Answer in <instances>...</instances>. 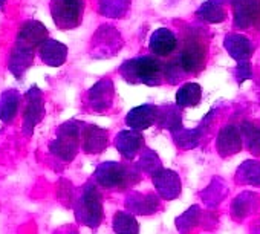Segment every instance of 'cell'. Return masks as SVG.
Here are the masks:
<instances>
[{
  "label": "cell",
  "mask_w": 260,
  "mask_h": 234,
  "mask_svg": "<svg viewBox=\"0 0 260 234\" xmlns=\"http://www.w3.org/2000/svg\"><path fill=\"white\" fill-rule=\"evenodd\" d=\"M176 61L185 74H199L204 71L208 57L210 39L202 29H184L181 32Z\"/></svg>",
  "instance_id": "6da1fadb"
},
{
  "label": "cell",
  "mask_w": 260,
  "mask_h": 234,
  "mask_svg": "<svg viewBox=\"0 0 260 234\" xmlns=\"http://www.w3.org/2000/svg\"><path fill=\"white\" fill-rule=\"evenodd\" d=\"M119 74L134 84L158 86L166 78V61L159 57H140L122 63Z\"/></svg>",
  "instance_id": "7a4b0ae2"
},
{
  "label": "cell",
  "mask_w": 260,
  "mask_h": 234,
  "mask_svg": "<svg viewBox=\"0 0 260 234\" xmlns=\"http://www.w3.org/2000/svg\"><path fill=\"white\" fill-rule=\"evenodd\" d=\"M80 126L81 124L77 121H68L63 126H60L57 137L49 144V152L58 159L71 162L78 153L83 130Z\"/></svg>",
  "instance_id": "3957f363"
},
{
  "label": "cell",
  "mask_w": 260,
  "mask_h": 234,
  "mask_svg": "<svg viewBox=\"0 0 260 234\" xmlns=\"http://www.w3.org/2000/svg\"><path fill=\"white\" fill-rule=\"evenodd\" d=\"M51 17L61 31H71L81 25L84 16V0H51Z\"/></svg>",
  "instance_id": "277c9868"
},
{
  "label": "cell",
  "mask_w": 260,
  "mask_h": 234,
  "mask_svg": "<svg viewBox=\"0 0 260 234\" xmlns=\"http://www.w3.org/2000/svg\"><path fill=\"white\" fill-rule=\"evenodd\" d=\"M75 216L77 220L90 226L96 228L103 220V202L101 194L95 185L87 184L83 188L81 196L75 200Z\"/></svg>",
  "instance_id": "5b68a950"
},
{
  "label": "cell",
  "mask_w": 260,
  "mask_h": 234,
  "mask_svg": "<svg viewBox=\"0 0 260 234\" xmlns=\"http://www.w3.org/2000/svg\"><path fill=\"white\" fill-rule=\"evenodd\" d=\"M96 182L104 188H125L140 181V175L132 167H124L118 162H104L95 172Z\"/></svg>",
  "instance_id": "8992f818"
},
{
  "label": "cell",
  "mask_w": 260,
  "mask_h": 234,
  "mask_svg": "<svg viewBox=\"0 0 260 234\" xmlns=\"http://www.w3.org/2000/svg\"><path fill=\"white\" fill-rule=\"evenodd\" d=\"M45 116V101L42 90L34 86L31 87L25 95L23 103V115H22V130L25 135H31L36 129V126L43 120Z\"/></svg>",
  "instance_id": "52a82bcc"
},
{
  "label": "cell",
  "mask_w": 260,
  "mask_h": 234,
  "mask_svg": "<svg viewBox=\"0 0 260 234\" xmlns=\"http://www.w3.org/2000/svg\"><path fill=\"white\" fill-rule=\"evenodd\" d=\"M49 39L48 28L39 20H25L16 34V48L25 51H39L43 42Z\"/></svg>",
  "instance_id": "ba28073f"
},
{
  "label": "cell",
  "mask_w": 260,
  "mask_h": 234,
  "mask_svg": "<svg viewBox=\"0 0 260 234\" xmlns=\"http://www.w3.org/2000/svg\"><path fill=\"white\" fill-rule=\"evenodd\" d=\"M149 46H150V51L153 52V55L166 60L176 54L178 46H179V39L170 29L161 28L152 34Z\"/></svg>",
  "instance_id": "9c48e42d"
},
{
  "label": "cell",
  "mask_w": 260,
  "mask_h": 234,
  "mask_svg": "<svg viewBox=\"0 0 260 234\" xmlns=\"http://www.w3.org/2000/svg\"><path fill=\"white\" fill-rule=\"evenodd\" d=\"M158 115H159V109L156 106L144 104L130 110L125 118V123L134 130H146L156 123Z\"/></svg>",
  "instance_id": "30bf717a"
},
{
  "label": "cell",
  "mask_w": 260,
  "mask_h": 234,
  "mask_svg": "<svg viewBox=\"0 0 260 234\" xmlns=\"http://www.w3.org/2000/svg\"><path fill=\"white\" fill-rule=\"evenodd\" d=\"M39 57H40V60L46 66H49V68H60L68 60V46L63 45L58 40L48 39L39 48Z\"/></svg>",
  "instance_id": "8fae6325"
},
{
  "label": "cell",
  "mask_w": 260,
  "mask_h": 234,
  "mask_svg": "<svg viewBox=\"0 0 260 234\" xmlns=\"http://www.w3.org/2000/svg\"><path fill=\"white\" fill-rule=\"evenodd\" d=\"M236 22L239 26H255L260 29V0H240L234 5Z\"/></svg>",
  "instance_id": "7c38bea8"
},
{
  "label": "cell",
  "mask_w": 260,
  "mask_h": 234,
  "mask_svg": "<svg viewBox=\"0 0 260 234\" xmlns=\"http://www.w3.org/2000/svg\"><path fill=\"white\" fill-rule=\"evenodd\" d=\"M22 95L16 89H7L0 93V121L11 124L20 112Z\"/></svg>",
  "instance_id": "4fadbf2b"
},
{
  "label": "cell",
  "mask_w": 260,
  "mask_h": 234,
  "mask_svg": "<svg viewBox=\"0 0 260 234\" xmlns=\"http://www.w3.org/2000/svg\"><path fill=\"white\" fill-rule=\"evenodd\" d=\"M153 184L158 190V193L164 199H173L178 197L181 191V182L175 172L172 170H158L153 175Z\"/></svg>",
  "instance_id": "5bb4252c"
},
{
  "label": "cell",
  "mask_w": 260,
  "mask_h": 234,
  "mask_svg": "<svg viewBox=\"0 0 260 234\" xmlns=\"http://www.w3.org/2000/svg\"><path fill=\"white\" fill-rule=\"evenodd\" d=\"M107 130L100 129L96 126H86L81 130V141H83V150L86 153L95 155L101 153L107 147Z\"/></svg>",
  "instance_id": "9a60e30c"
},
{
  "label": "cell",
  "mask_w": 260,
  "mask_h": 234,
  "mask_svg": "<svg viewBox=\"0 0 260 234\" xmlns=\"http://www.w3.org/2000/svg\"><path fill=\"white\" fill-rule=\"evenodd\" d=\"M34 58H36L34 51H25L13 46L8 58V69L17 80H22L25 74L29 71V68L34 64Z\"/></svg>",
  "instance_id": "2e32d148"
},
{
  "label": "cell",
  "mask_w": 260,
  "mask_h": 234,
  "mask_svg": "<svg viewBox=\"0 0 260 234\" xmlns=\"http://www.w3.org/2000/svg\"><path fill=\"white\" fill-rule=\"evenodd\" d=\"M143 143H144V138L140 133V130L132 129V130L121 132L116 137L115 146L124 158L134 159L137 156V153L140 152V149L143 147Z\"/></svg>",
  "instance_id": "e0dca14e"
},
{
  "label": "cell",
  "mask_w": 260,
  "mask_h": 234,
  "mask_svg": "<svg viewBox=\"0 0 260 234\" xmlns=\"http://www.w3.org/2000/svg\"><path fill=\"white\" fill-rule=\"evenodd\" d=\"M113 99V84L109 80H103L96 83L89 92V103L93 110L104 112L110 107Z\"/></svg>",
  "instance_id": "ac0fdd59"
},
{
  "label": "cell",
  "mask_w": 260,
  "mask_h": 234,
  "mask_svg": "<svg viewBox=\"0 0 260 234\" xmlns=\"http://www.w3.org/2000/svg\"><path fill=\"white\" fill-rule=\"evenodd\" d=\"M242 149V140L236 126H226L217 137V150L220 156H230L239 153Z\"/></svg>",
  "instance_id": "d6986e66"
},
{
  "label": "cell",
  "mask_w": 260,
  "mask_h": 234,
  "mask_svg": "<svg viewBox=\"0 0 260 234\" xmlns=\"http://www.w3.org/2000/svg\"><path fill=\"white\" fill-rule=\"evenodd\" d=\"M202 89L198 83H185L176 93V103L181 107H193L201 103Z\"/></svg>",
  "instance_id": "ffe728a7"
},
{
  "label": "cell",
  "mask_w": 260,
  "mask_h": 234,
  "mask_svg": "<svg viewBox=\"0 0 260 234\" xmlns=\"http://www.w3.org/2000/svg\"><path fill=\"white\" fill-rule=\"evenodd\" d=\"M158 197L153 194H135L134 200L128 199L127 207L130 211H134V214H153L158 210Z\"/></svg>",
  "instance_id": "44dd1931"
},
{
  "label": "cell",
  "mask_w": 260,
  "mask_h": 234,
  "mask_svg": "<svg viewBox=\"0 0 260 234\" xmlns=\"http://www.w3.org/2000/svg\"><path fill=\"white\" fill-rule=\"evenodd\" d=\"M113 231L116 234H138L140 223L134 214L118 211L113 217Z\"/></svg>",
  "instance_id": "7402d4cb"
},
{
  "label": "cell",
  "mask_w": 260,
  "mask_h": 234,
  "mask_svg": "<svg viewBox=\"0 0 260 234\" xmlns=\"http://www.w3.org/2000/svg\"><path fill=\"white\" fill-rule=\"evenodd\" d=\"M243 133L246 137V144L252 150V153H258L260 150V129L251 126L249 123L243 124Z\"/></svg>",
  "instance_id": "603a6c76"
},
{
  "label": "cell",
  "mask_w": 260,
  "mask_h": 234,
  "mask_svg": "<svg viewBox=\"0 0 260 234\" xmlns=\"http://www.w3.org/2000/svg\"><path fill=\"white\" fill-rule=\"evenodd\" d=\"M252 194L251 193H248V197H246V202H243V196H239L236 200H234V204H233V216H236V217H245L246 214H249L252 210H254V202L255 200H249V197H251Z\"/></svg>",
  "instance_id": "cb8c5ba5"
},
{
  "label": "cell",
  "mask_w": 260,
  "mask_h": 234,
  "mask_svg": "<svg viewBox=\"0 0 260 234\" xmlns=\"http://www.w3.org/2000/svg\"><path fill=\"white\" fill-rule=\"evenodd\" d=\"M198 217H199V207H191L184 216H181L178 220H184V223H178V228H181L182 225H187V228H185V231H188L191 226H194L196 225V222H198Z\"/></svg>",
  "instance_id": "d4e9b609"
},
{
  "label": "cell",
  "mask_w": 260,
  "mask_h": 234,
  "mask_svg": "<svg viewBox=\"0 0 260 234\" xmlns=\"http://www.w3.org/2000/svg\"><path fill=\"white\" fill-rule=\"evenodd\" d=\"M5 2H7V0H0V10H2V8H4Z\"/></svg>",
  "instance_id": "484cf974"
}]
</instances>
